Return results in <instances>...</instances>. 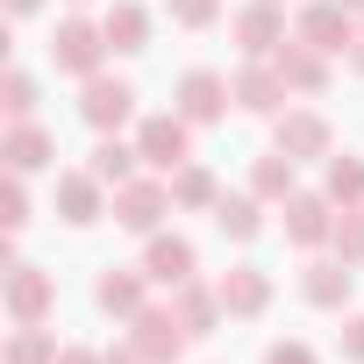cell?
Listing matches in <instances>:
<instances>
[{
	"mask_svg": "<svg viewBox=\"0 0 364 364\" xmlns=\"http://www.w3.org/2000/svg\"><path fill=\"white\" fill-rule=\"evenodd\" d=\"M136 150H143L150 171L171 178L178 164H193V122L178 114V107H171V114H143V122H136Z\"/></svg>",
	"mask_w": 364,
	"mask_h": 364,
	"instance_id": "1",
	"label": "cell"
},
{
	"mask_svg": "<svg viewBox=\"0 0 364 364\" xmlns=\"http://www.w3.org/2000/svg\"><path fill=\"white\" fill-rule=\"evenodd\" d=\"M272 150H286L293 164H328V157H336V129H328V114H314V107H286V114L272 122Z\"/></svg>",
	"mask_w": 364,
	"mask_h": 364,
	"instance_id": "2",
	"label": "cell"
},
{
	"mask_svg": "<svg viewBox=\"0 0 364 364\" xmlns=\"http://www.w3.org/2000/svg\"><path fill=\"white\" fill-rule=\"evenodd\" d=\"M100 58H107V29H100V22H86V15H65V22H58V36H50V65H58L65 79H93V72H100Z\"/></svg>",
	"mask_w": 364,
	"mask_h": 364,
	"instance_id": "3",
	"label": "cell"
},
{
	"mask_svg": "<svg viewBox=\"0 0 364 364\" xmlns=\"http://www.w3.org/2000/svg\"><path fill=\"white\" fill-rule=\"evenodd\" d=\"M129 114H136V86H129V79H107V72L79 79V122H86V129L122 136V122H129Z\"/></svg>",
	"mask_w": 364,
	"mask_h": 364,
	"instance_id": "4",
	"label": "cell"
},
{
	"mask_svg": "<svg viewBox=\"0 0 364 364\" xmlns=\"http://www.w3.org/2000/svg\"><path fill=\"white\" fill-rule=\"evenodd\" d=\"M171 215V178H129V186H114V222L129 236H157V222Z\"/></svg>",
	"mask_w": 364,
	"mask_h": 364,
	"instance_id": "5",
	"label": "cell"
},
{
	"mask_svg": "<svg viewBox=\"0 0 364 364\" xmlns=\"http://www.w3.org/2000/svg\"><path fill=\"white\" fill-rule=\"evenodd\" d=\"M186 343H193V336H186V321H178V307H143V314L129 321V350H136L143 364H178Z\"/></svg>",
	"mask_w": 364,
	"mask_h": 364,
	"instance_id": "6",
	"label": "cell"
},
{
	"mask_svg": "<svg viewBox=\"0 0 364 364\" xmlns=\"http://www.w3.org/2000/svg\"><path fill=\"white\" fill-rule=\"evenodd\" d=\"M293 36H300V43H314L321 58H343V50L357 43V15L343 8V0H307L300 22H293Z\"/></svg>",
	"mask_w": 364,
	"mask_h": 364,
	"instance_id": "7",
	"label": "cell"
},
{
	"mask_svg": "<svg viewBox=\"0 0 364 364\" xmlns=\"http://www.w3.org/2000/svg\"><path fill=\"white\" fill-rule=\"evenodd\" d=\"M229 36H236L243 58H272V50L286 43V15H279V0H250V8H236V15H229Z\"/></svg>",
	"mask_w": 364,
	"mask_h": 364,
	"instance_id": "8",
	"label": "cell"
},
{
	"mask_svg": "<svg viewBox=\"0 0 364 364\" xmlns=\"http://www.w3.org/2000/svg\"><path fill=\"white\" fill-rule=\"evenodd\" d=\"M272 72L286 79V93H328V58L314 50V43H300V36H286L279 50H272Z\"/></svg>",
	"mask_w": 364,
	"mask_h": 364,
	"instance_id": "9",
	"label": "cell"
},
{
	"mask_svg": "<svg viewBox=\"0 0 364 364\" xmlns=\"http://www.w3.org/2000/svg\"><path fill=\"white\" fill-rule=\"evenodd\" d=\"M229 93H236V107H243V114H272V122L286 114V79L272 72V58H250V65L229 79Z\"/></svg>",
	"mask_w": 364,
	"mask_h": 364,
	"instance_id": "10",
	"label": "cell"
},
{
	"mask_svg": "<svg viewBox=\"0 0 364 364\" xmlns=\"http://www.w3.org/2000/svg\"><path fill=\"white\" fill-rule=\"evenodd\" d=\"M58 307V279L43 264H8V321H43Z\"/></svg>",
	"mask_w": 364,
	"mask_h": 364,
	"instance_id": "11",
	"label": "cell"
},
{
	"mask_svg": "<svg viewBox=\"0 0 364 364\" xmlns=\"http://www.w3.org/2000/svg\"><path fill=\"white\" fill-rule=\"evenodd\" d=\"M93 300H100V314H122V321H136L143 307H150V272L136 264H107L100 279H93Z\"/></svg>",
	"mask_w": 364,
	"mask_h": 364,
	"instance_id": "12",
	"label": "cell"
},
{
	"mask_svg": "<svg viewBox=\"0 0 364 364\" xmlns=\"http://www.w3.org/2000/svg\"><path fill=\"white\" fill-rule=\"evenodd\" d=\"M328 236H336V200H328V193H293V200H286V243L321 250Z\"/></svg>",
	"mask_w": 364,
	"mask_h": 364,
	"instance_id": "13",
	"label": "cell"
},
{
	"mask_svg": "<svg viewBox=\"0 0 364 364\" xmlns=\"http://www.w3.org/2000/svg\"><path fill=\"white\" fill-rule=\"evenodd\" d=\"M215 293H222V307H229L236 321H257V314L272 307V272H257V264H229V272L215 279Z\"/></svg>",
	"mask_w": 364,
	"mask_h": 364,
	"instance_id": "14",
	"label": "cell"
},
{
	"mask_svg": "<svg viewBox=\"0 0 364 364\" xmlns=\"http://www.w3.org/2000/svg\"><path fill=\"white\" fill-rule=\"evenodd\" d=\"M229 100H236V93H229V79H222V72H186V79H178V100H171V107L200 129V122H222V114H229Z\"/></svg>",
	"mask_w": 364,
	"mask_h": 364,
	"instance_id": "15",
	"label": "cell"
},
{
	"mask_svg": "<svg viewBox=\"0 0 364 364\" xmlns=\"http://www.w3.org/2000/svg\"><path fill=\"white\" fill-rule=\"evenodd\" d=\"M143 272H150V286H171V293H178V286L200 272V257H193L186 236H150V243H143Z\"/></svg>",
	"mask_w": 364,
	"mask_h": 364,
	"instance_id": "16",
	"label": "cell"
},
{
	"mask_svg": "<svg viewBox=\"0 0 364 364\" xmlns=\"http://www.w3.org/2000/svg\"><path fill=\"white\" fill-rule=\"evenodd\" d=\"M350 286H357V264H343V257H314V264L300 272L307 307H350Z\"/></svg>",
	"mask_w": 364,
	"mask_h": 364,
	"instance_id": "17",
	"label": "cell"
},
{
	"mask_svg": "<svg viewBox=\"0 0 364 364\" xmlns=\"http://www.w3.org/2000/svg\"><path fill=\"white\" fill-rule=\"evenodd\" d=\"M0 157H8V171H43V164H58V143H50V129H36V122H15L8 136H0Z\"/></svg>",
	"mask_w": 364,
	"mask_h": 364,
	"instance_id": "18",
	"label": "cell"
},
{
	"mask_svg": "<svg viewBox=\"0 0 364 364\" xmlns=\"http://www.w3.org/2000/svg\"><path fill=\"white\" fill-rule=\"evenodd\" d=\"M58 215H65L72 229H93V222L107 215V200H100V178H93V171H65V178H58Z\"/></svg>",
	"mask_w": 364,
	"mask_h": 364,
	"instance_id": "19",
	"label": "cell"
},
{
	"mask_svg": "<svg viewBox=\"0 0 364 364\" xmlns=\"http://www.w3.org/2000/svg\"><path fill=\"white\" fill-rule=\"evenodd\" d=\"M208 215H215V229H222L229 243H257V236H264V200H257V193H222Z\"/></svg>",
	"mask_w": 364,
	"mask_h": 364,
	"instance_id": "20",
	"label": "cell"
},
{
	"mask_svg": "<svg viewBox=\"0 0 364 364\" xmlns=\"http://www.w3.org/2000/svg\"><path fill=\"white\" fill-rule=\"evenodd\" d=\"M171 307H178V321H186V336H215V321L229 314V307H222V293H215V286H200V279L178 286V293H171Z\"/></svg>",
	"mask_w": 364,
	"mask_h": 364,
	"instance_id": "21",
	"label": "cell"
},
{
	"mask_svg": "<svg viewBox=\"0 0 364 364\" xmlns=\"http://www.w3.org/2000/svg\"><path fill=\"white\" fill-rule=\"evenodd\" d=\"M100 29H107V50H122V58L150 50V15L136 8V0H114V8L100 15Z\"/></svg>",
	"mask_w": 364,
	"mask_h": 364,
	"instance_id": "22",
	"label": "cell"
},
{
	"mask_svg": "<svg viewBox=\"0 0 364 364\" xmlns=\"http://www.w3.org/2000/svg\"><path fill=\"white\" fill-rule=\"evenodd\" d=\"M136 164H143V150H136V143H122V136H100V143H93V157H86V171L100 178V186H129Z\"/></svg>",
	"mask_w": 364,
	"mask_h": 364,
	"instance_id": "23",
	"label": "cell"
},
{
	"mask_svg": "<svg viewBox=\"0 0 364 364\" xmlns=\"http://www.w3.org/2000/svg\"><path fill=\"white\" fill-rule=\"evenodd\" d=\"M250 193L257 200H293L300 186H293V157L286 150H264L257 164H250Z\"/></svg>",
	"mask_w": 364,
	"mask_h": 364,
	"instance_id": "24",
	"label": "cell"
},
{
	"mask_svg": "<svg viewBox=\"0 0 364 364\" xmlns=\"http://www.w3.org/2000/svg\"><path fill=\"white\" fill-rule=\"evenodd\" d=\"M321 193L336 208H364V157H328L321 164Z\"/></svg>",
	"mask_w": 364,
	"mask_h": 364,
	"instance_id": "25",
	"label": "cell"
},
{
	"mask_svg": "<svg viewBox=\"0 0 364 364\" xmlns=\"http://www.w3.org/2000/svg\"><path fill=\"white\" fill-rule=\"evenodd\" d=\"M0 364H58V336H50L43 321H15L8 357H0Z\"/></svg>",
	"mask_w": 364,
	"mask_h": 364,
	"instance_id": "26",
	"label": "cell"
},
{
	"mask_svg": "<svg viewBox=\"0 0 364 364\" xmlns=\"http://www.w3.org/2000/svg\"><path fill=\"white\" fill-rule=\"evenodd\" d=\"M222 186H215V171L208 164H178L171 171V208H215Z\"/></svg>",
	"mask_w": 364,
	"mask_h": 364,
	"instance_id": "27",
	"label": "cell"
},
{
	"mask_svg": "<svg viewBox=\"0 0 364 364\" xmlns=\"http://www.w3.org/2000/svg\"><path fill=\"white\" fill-rule=\"evenodd\" d=\"M328 250H336L343 264H364V208H343V215H336V236H328Z\"/></svg>",
	"mask_w": 364,
	"mask_h": 364,
	"instance_id": "28",
	"label": "cell"
},
{
	"mask_svg": "<svg viewBox=\"0 0 364 364\" xmlns=\"http://www.w3.org/2000/svg\"><path fill=\"white\" fill-rule=\"evenodd\" d=\"M0 107H8V122H29L36 114V79L29 72H8V79H0Z\"/></svg>",
	"mask_w": 364,
	"mask_h": 364,
	"instance_id": "29",
	"label": "cell"
},
{
	"mask_svg": "<svg viewBox=\"0 0 364 364\" xmlns=\"http://www.w3.org/2000/svg\"><path fill=\"white\" fill-rule=\"evenodd\" d=\"M29 222V186H22V171H8V186H0V229H22Z\"/></svg>",
	"mask_w": 364,
	"mask_h": 364,
	"instance_id": "30",
	"label": "cell"
},
{
	"mask_svg": "<svg viewBox=\"0 0 364 364\" xmlns=\"http://www.w3.org/2000/svg\"><path fill=\"white\" fill-rule=\"evenodd\" d=\"M215 15H222V0H171V22L178 29H208Z\"/></svg>",
	"mask_w": 364,
	"mask_h": 364,
	"instance_id": "31",
	"label": "cell"
},
{
	"mask_svg": "<svg viewBox=\"0 0 364 364\" xmlns=\"http://www.w3.org/2000/svg\"><path fill=\"white\" fill-rule=\"evenodd\" d=\"M343 357H350V364H364V314H350V321H343Z\"/></svg>",
	"mask_w": 364,
	"mask_h": 364,
	"instance_id": "32",
	"label": "cell"
},
{
	"mask_svg": "<svg viewBox=\"0 0 364 364\" xmlns=\"http://www.w3.org/2000/svg\"><path fill=\"white\" fill-rule=\"evenodd\" d=\"M264 364H314V350H307V343H272Z\"/></svg>",
	"mask_w": 364,
	"mask_h": 364,
	"instance_id": "33",
	"label": "cell"
},
{
	"mask_svg": "<svg viewBox=\"0 0 364 364\" xmlns=\"http://www.w3.org/2000/svg\"><path fill=\"white\" fill-rule=\"evenodd\" d=\"M58 364H107V350H86V343H65Z\"/></svg>",
	"mask_w": 364,
	"mask_h": 364,
	"instance_id": "34",
	"label": "cell"
},
{
	"mask_svg": "<svg viewBox=\"0 0 364 364\" xmlns=\"http://www.w3.org/2000/svg\"><path fill=\"white\" fill-rule=\"evenodd\" d=\"M350 72H364V15H357V43H350Z\"/></svg>",
	"mask_w": 364,
	"mask_h": 364,
	"instance_id": "35",
	"label": "cell"
},
{
	"mask_svg": "<svg viewBox=\"0 0 364 364\" xmlns=\"http://www.w3.org/2000/svg\"><path fill=\"white\" fill-rule=\"evenodd\" d=\"M107 364H143V357H136L129 343H114V350H107Z\"/></svg>",
	"mask_w": 364,
	"mask_h": 364,
	"instance_id": "36",
	"label": "cell"
},
{
	"mask_svg": "<svg viewBox=\"0 0 364 364\" xmlns=\"http://www.w3.org/2000/svg\"><path fill=\"white\" fill-rule=\"evenodd\" d=\"M43 8V0H8V15H36Z\"/></svg>",
	"mask_w": 364,
	"mask_h": 364,
	"instance_id": "37",
	"label": "cell"
},
{
	"mask_svg": "<svg viewBox=\"0 0 364 364\" xmlns=\"http://www.w3.org/2000/svg\"><path fill=\"white\" fill-rule=\"evenodd\" d=\"M343 8H350V15H364V0H343Z\"/></svg>",
	"mask_w": 364,
	"mask_h": 364,
	"instance_id": "38",
	"label": "cell"
},
{
	"mask_svg": "<svg viewBox=\"0 0 364 364\" xmlns=\"http://www.w3.org/2000/svg\"><path fill=\"white\" fill-rule=\"evenodd\" d=\"M79 8H86V0H79Z\"/></svg>",
	"mask_w": 364,
	"mask_h": 364,
	"instance_id": "39",
	"label": "cell"
}]
</instances>
